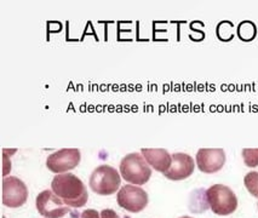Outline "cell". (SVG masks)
Here are the masks:
<instances>
[{
  "label": "cell",
  "mask_w": 258,
  "mask_h": 218,
  "mask_svg": "<svg viewBox=\"0 0 258 218\" xmlns=\"http://www.w3.org/2000/svg\"><path fill=\"white\" fill-rule=\"evenodd\" d=\"M116 201L120 207L133 213H137L145 210L148 205V194L141 187L135 184H126L119 189Z\"/></svg>",
  "instance_id": "obj_6"
},
{
  "label": "cell",
  "mask_w": 258,
  "mask_h": 218,
  "mask_svg": "<svg viewBox=\"0 0 258 218\" xmlns=\"http://www.w3.org/2000/svg\"><path fill=\"white\" fill-rule=\"evenodd\" d=\"M2 188L3 205L10 208H17L26 204L28 199V188L25 182L21 181L19 177H15V176L4 177Z\"/></svg>",
  "instance_id": "obj_5"
},
{
  "label": "cell",
  "mask_w": 258,
  "mask_h": 218,
  "mask_svg": "<svg viewBox=\"0 0 258 218\" xmlns=\"http://www.w3.org/2000/svg\"><path fill=\"white\" fill-rule=\"evenodd\" d=\"M121 177L115 169L109 165H101L90 176V188L98 195H112L119 189Z\"/></svg>",
  "instance_id": "obj_4"
},
{
  "label": "cell",
  "mask_w": 258,
  "mask_h": 218,
  "mask_svg": "<svg viewBox=\"0 0 258 218\" xmlns=\"http://www.w3.org/2000/svg\"><path fill=\"white\" fill-rule=\"evenodd\" d=\"M242 159L246 166L257 167L258 166V148H245L241 152Z\"/></svg>",
  "instance_id": "obj_13"
},
{
  "label": "cell",
  "mask_w": 258,
  "mask_h": 218,
  "mask_svg": "<svg viewBox=\"0 0 258 218\" xmlns=\"http://www.w3.org/2000/svg\"><path fill=\"white\" fill-rule=\"evenodd\" d=\"M181 218H191V217H189V216H183V217H181Z\"/></svg>",
  "instance_id": "obj_16"
},
{
  "label": "cell",
  "mask_w": 258,
  "mask_h": 218,
  "mask_svg": "<svg viewBox=\"0 0 258 218\" xmlns=\"http://www.w3.org/2000/svg\"><path fill=\"white\" fill-rule=\"evenodd\" d=\"M51 189L70 207L79 208L88 202L89 194L85 184L73 173H59L51 182Z\"/></svg>",
  "instance_id": "obj_1"
},
{
  "label": "cell",
  "mask_w": 258,
  "mask_h": 218,
  "mask_svg": "<svg viewBox=\"0 0 258 218\" xmlns=\"http://www.w3.org/2000/svg\"><path fill=\"white\" fill-rule=\"evenodd\" d=\"M142 155L155 171L165 173L172 164V155L163 148H142Z\"/></svg>",
  "instance_id": "obj_11"
},
{
  "label": "cell",
  "mask_w": 258,
  "mask_h": 218,
  "mask_svg": "<svg viewBox=\"0 0 258 218\" xmlns=\"http://www.w3.org/2000/svg\"><path fill=\"white\" fill-rule=\"evenodd\" d=\"M10 171H11L10 155L8 157V149H3V176L7 177V175Z\"/></svg>",
  "instance_id": "obj_14"
},
{
  "label": "cell",
  "mask_w": 258,
  "mask_h": 218,
  "mask_svg": "<svg viewBox=\"0 0 258 218\" xmlns=\"http://www.w3.org/2000/svg\"><path fill=\"white\" fill-rule=\"evenodd\" d=\"M194 164L193 158L185 153L172 154V164L170 169L164 173L165 177L171 181H182L193 175Z\"/></svg>",
  "instance_id": "obj_10"
},
{
  "label": "cell",
  "mask_w": 258,
  "mask_h": 218,
  "mask_svg": "<svg viewBox=\"0 0 258 218\" xmlns=\"http://www.w3.org/2000/svg\"><path fill=\"white\" fill-rule=\"evenodd\" d=\"M244 184L251 195L258 198V172L251 171L244 177Z\"/></svg>",
  "instance_id": "obj_12"
},
{
  "label": "cell",
  "mask_w": 258,
  "mask_h": 218,
  "mask_svg": "<svg viewBox=\"0 0 258 218\" xmlns=\"http://www.w3.org/2000/svg\"><path fill=\"white\" fill-rule=\"evenodd\" d=\"M35 206L45 218H62L68 213L70 208L52 190H44L35 199Z\"/></svg>",
  "instance_id": "obj_8"
},
{
  "label": "cell",
  "mask_w": 258,
  "mask_h": 218,
  "mask_svg": "<svg viewBox=\"0 0 258 218\" xmlns=\"http://www.w3.org/2000/svg\"><path fill=\"white\" fill-rule=\"evenodd\" d=\"M206 201L210 208L218 216H228L238 208V198L229 187L214 184L206 190Z\"/></svg>",
  "instance_id": "obj_3"
},
{
  "label": "cell",
  "mask_w": 258,
  "mask_h": 218,
  "mask_svg": "<svg viewBox=\"0 0 258 218\" xmlns=\"http://www.w3.org/2000/svg\"><path fill=\"white\" fill-rule=\"evenodd\" d=\"M120 175L128 183L142 186L151 180V165L142 154L130 153L125 155L120 163Z\"/></svg>",
  "instance_id": "obj_2"
},
{
  "label": "cell",
  "mask_w": 258,
  "mask_h": 218,
  "mask_svg": "<svg viewBox=\"0 0 258 218\" xmlns=\"http://www.w3.org/2000/svg\"><path fill=\"white\" fill-rule=\"evenodd\" d=\"M82 154L77 148H63L55 153L50 154L46 159V167L51 172L59 175L66 173L70 170L79 165Z\"/></svg>",
  "instance_id": "obj_7"
},
{
  "label": "cell",
  "mask_w": 258,
  "mask_h": 218,
  "mask_svg": "<svg viewBox=\"0 0 258 218\" xmlns=\"http://www.w3.org/2000/svg\"><path fill=\"white\" fill-rule=\"evenodd\" d=\"M197 165L204 173H215L226 164V153L221 148H202L198 151Z\"/></svg>",
  "instance_id": "obj_9"
},
{
  "label": "cell",
  "mask_w": 258,
  "mask_h": 218,
  "mask_svg": "<svg viewBox=\"0 0 258 218\" xmlns=\"http://www.w3.org/2000/svg\"><path fill=\"white\" fill-rule=\"evenodd\" d=\"M80 218H101V213L96 210H85L80 214Z\"/></svg>",
  "instance_id": "obj_15"
}]
</instances>
